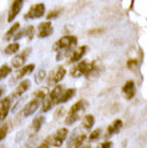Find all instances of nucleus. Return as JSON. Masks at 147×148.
<instances>
[{
  "instance_id": "1",
  "label": "nucleus",
  "mask_w": 147,
  "mask_h": 148,
  "mask_svg": "<svg viewBox=\"0 0 147 148\" xmlns=\"http://www.w3.org/2000/svg\"><path fill=\"white\" fill-rule=\"evenodd\" d=\"M85 107H86V103H85L84 100H81L79 102H76L75 105H72L71 108L69 110V112L66 114L65 123H66V125H72V123H75L80 118L81 114H82Z\"/></svg>"
},
{
  "instance_id": "2",
  "label": "nucleus",
  "mask_w": 147,
  "mask_h": 148,
  "mask_svg": "<svg viewBox=\"0 0 147 148\" xmlns=\"http://www.w3.org/2000/svg\"><path fill=\"white\" fill-rule=\"evenodd\" d=\"M76 44H77V38L76 36L66 35V36H63L60 40H58L54 44V50L59 51V52H63V51L65 52V51L70 50L71 47H74Z\"/></svg>"
},
{
  "instance_id": "3",
  "label": "nucleus",
  "mask_w": 147,
  "mask_h": 148,
  "mask_svg": "<svg viewBox=\"0 0 147 148\" xmlns=\"http://www.w3.org/2000/svg\"><path fill=\"white\" fill-rule=\"evenodd\" d=\"M95 69L93 62H87V61H80L76 66H74L71 70V76L72 77H80V76H86L90 75L91 71Z\"/></svg>"
},
{
  "instance_id": "4",
  "label": "nucleus",
  "mask_w": 147,
  "mask_h": 148,
  "mask_svg": "<svg viewBox=\"0 0 147 148\" xmlns=\"http://www.w3.org/2000/svg\"><path fill=\"white\" fill-rule=\"evenodd\" d=\"M67 134H69L67 128L63 127V128H59L54 134L49 136L46 138V141L50 143V146H52V147H60V146H63V143L65 139H66Z\"/></svg>"
},
{
  "instance_id": "5",
  "label": "nucleus",
  "mask_w": 147,
  "mask_h": 148,
  "mask_svg": "<svg viewBox=\"0 0 147 148\" xmlns=\"http://www.w3.org/2000/svg\"><path fill=\"white\" fill-rule=\"evenodd\" d=\"M66 75V70H65L64 66H59L58 69H55L54 71L50 73L49 76V85L50 86H55L56 84H59Z\"/></svg>"
},
{
  "instance_id": "6",
  "label": "nucleus",
  "mask_w": 147,
  "mask_h": 148,
  "mask_svg": "<svg viewBox=\"0 0 147 148\" xmlns=\"http://www.w3.org/2000/svg\"><path fill=\"white\" fill-rule=\"evenodd\" d=\"M45 14V5L43 3L35 4L30 8V10L27 11V14H25V19H39L44 16Z\"/></svg>"
},
{
  "instance_id": "7",
  "label": "nucleus",
  "mask_w": 147,
  "mask_h": 148,
  "mask_svg": "<svg viewBox=\"0 0 147 148\" xmlns=\"http://www.w3.org/2000/svg\"><path fill=\"white\" fill-rule=\"evenodd\" d=\"M23 5H24V0H14L13 4H11V6H10V10H9L8 21L11 23L16 16H18V14L20 13V10H21Z\"/></svg>"
},
{
  "instance_id": "8",
  "label": "nucleus",
  "mask_w": 147,
  "mask_h": 148,
  "mask_svg": "<svg viewBox=\"0 0 147 148\" xmlns=\"http://www.w3.org/2000/svg\"><path fill=\"white\" fill-rule=\"evenodd\" d=\"M40 103H41V101L38 100V98H34V100H31L29 103H27L25 107H24V110H23V116L24 117H29V116H31L32 113H35L36 110L39 108Z\"/></svg>"
},
{
  "instance_id": "9",
  "label": "nucleus",
  "mask_w": 147,
  "mask_h": 148,
  "mask_svg": "<svg viewBox=\"0 0 147 148\" xmlns=\"http://www.w3.org/2000/svg\"><path fill=\"white\" fill-rule=\"evenodd\" d=\"M52 34V25L50 21H45V23H41L39 24L38 26V35L39 38H47Z\"/></svg>"
},
{
  "instance_id": "10",
  "label": "nucleus",
  "mask_w": 147,
  "mask_h": 148,
  "mask_svg": "<svg viewBox=\"0 0 147 148\" xmlns=\"http://www.w3.org/2000/svg\"><path fill=\"white\" fill-rule=\"evenodd\" d=\"M122 93L126 100H131L133 96L136 95V87H135V82L133 81H127L122 87Z\"/></svg>"
},
{
  "instance_id": "11",
  "label": "nucleus",
  "mask_w": 147,
  "mask_h": 148,
  "mask_svg": "<svg viewBox=\"0 0 147 148\" xmlns=\"http://www.w3.org/2000/svg\"><path fill=\"white\" fill-rule=\"evenodd\" d=\"M122 125H124V123H122L121 120H115L107 127V130H106L105 138H109V137H111V136L116 134L117 132H120V130L122 128Z\"/></svg>"
},
{
  "instance_id": "12",
  "label": "nucleus",
  "mask_w": 147,
  "mask_h": 148,
  "mask_svg": "<svg viewBox=\"0 0 147 148\" xmlns=\"http://www.w3.org/2000/svg\"><path fill=\"white\" fill-rule=\"evenodd\" d=\"M29 52H30V49H27V50L23 51L20 55H16L14 59L11 60V65H13L15 69H20L21 66H24V64H25V60H26L27 55H29Z\"/></svg>"
},
{
  "instance_id": "13",
  "label": "nucleus",
  "mask_w": 147,
  "mask_h": 148,
  "mask_svg": "<svg viewBox=\"0 0 147 148\" xmlns=\"http://www.w3.org/2000/svg\"><path fill=\"white\" fill-rule=\"evenodd\" d=\"M10 103H11L10 98H5V100L0 102V122H3L6 118L8 113L10 111Z\"/></svg>"
},
{
  "instance_id": "14",
  "label": "nucleus",
  "mask_w": 147,
  "mask_h": 148,
  "mask_svg": "<svg viewBox=\"0 0 147 148\" xmlns=\"http://www.w3.org/2000/svg\"><path fill=\"white\" fill-rule=\"evenodd\" d=\"M87 51V47L86 46H79V47H76L75 50H74V52L71 54L70 56V59H69V62H76V61H79L81 57H82L85 55V52Z\"/></svg>"
},
{
  "instance_id": "15",
  "label": "nucleus",
  "mask_w": 147,
  "mask_h": 148,
  "mask_svg": "<svg viewBox=\"0 0 147 148\" xmlns=\"http://www.w3.org/2000/svg\"><path fill=\"white\" fill-rule=\"evenodd\" d=\"M63 92H64V87L61 85H56L54 88H52V91L49 93V98L54 102V105H58V101H59V98H60V96L63 95Z\"/></svg>"
},
{
  "instance_id": "16",
  "label": "nucleus",
  "mask_w": 147,
  "mask_h": 148,
  "mask_svg": "<svg viewBox=\"0 0 147 148\" xmlns=\"http://www.w3.org/2000/svg\"><path fill=\"white\" fill-rule=\"evenodd\" d=\"M29 87H30V80H24V81H21L19 84V86L16 87V90H15V92H14V97H19V96H21L23 93H25L27 90H29Z\"/></svg>"
},
{
  "instance_id": "17",
  "label": "nucleus",
  "mask_w": 147,
  "mask_h": 148,
  "mask_svg": "<svg viewBox=\"0 0 147 148\" xmlns=\"http://www.w3.org/2000/svg\"><path fill=\"white\" fill-rule=\"evenodd\" d=\"M75 93H76V90H75V88H67V90H64L63 95L60 96L59 101H58V105L64 103V102H67L69 100H71Z\"/></svg>"
},
{
  "instance_id": "18",
  "label": "nucleus",
  "mask_w": 147,
  "mask_h": 148,
  "mask_svg": "<svg viewBox=\"0 0 147 148\" xmlns=\"http://www.w3.org/2000/svg\"><path fill=\"white\" fill-rule=\"evenodd\" d=\"M34 64H30V65H26V66H21L20 67V70L18 72L15 73V77L16 79H21V77H24V76H26L27 73H30L32 70H34Z\"/></svg>"
},
{
  "instance_id": "19",
  "label": "nucleus",
  "mask_w": 147,
  "mask_h": 148,
  "mask_svg": "<svg viewBox=\"0 0 147 148\" xmlns=\"http://www.w3.org/2000/svg\"><path fill=\"white\" fill-rule=\"evenodd\" d=\"M95 123V118H93L92 114H86L82 120V128L85 130H91V127Z\"/></svg>"
},
{
  "instance_id": "20",
  "label": "nucleus",
  "mask_w": 147,
  "mask_h": 148,
  "mask_svg": "<svg viewBox=\"0 0 147 148\" xmlns=\"http://www.w3.org/2000/svg\"><path fill=\"white\" fill-rule=\"evenodd\" d=\"M19 27H20V24L19 23H16L14 24L13 26H11L9 29V31L5 34V40H10V39H14V36L16 35V32L19 31Z\"/></svg>"
},
{
  "instance_id": "21",
  "label": "nucleus",
  "mask_w": 147,
  "mask_h": 148,
  "mask_svg": "<svg viewBox=\"0 0 147 148\" xmlns=\"http://www.w3.org/2000/svg\"><path fill=\"white\" fill-rule=\"evenodd\" d=\"M44 121H45V118L43 116H39V117H36L34 121H32V130H34V132H39L40 128H41V126L44 125Z\"/></svg>"
},
{
  "instance_id": "22",
  "label": "nucleus",
  "mask_w": 147,
  "mask_h": 148,
  "mask_svg": "<svg viewBox=\"0 0 147 148\" xmlns=\"http://www.w3.org/2000/svg\"><path fill=\"white\" fill-rule=\"evenodd\" d=\"M86 139V136L85 134H80V136H77V137L74 139V142H72V148H80L81 146L84 145V141Z\"/></svg>"
},
{
  "instance_id": "23",
  "label": "nucleus",
  "mask_w": 147,
  "mask_h": 148,
  "mask_svg": "<svg viewBox=\"0 0 147 148\" xmlns=\"http://www.w3.org/2000/svg\"><path fill=\"white\" fill-rule=\"evenodd\" d=\"M19 46H20V45H19L18 42L10 44L9 46H6V49H5V54H8V55L16 54V52H18V50H19Z\"/></svg>"
},
{
  "instance_id": "24",
  "label": "nucleus",
  "mask_w": 147,
  "mask_h": 148,
  "mask_svg": "<svg viewBox=\"0 0 147 148\" xmlns=\"http://www.w3.org/2000/svg\"><path fill=\"white\" fill-rule=\"evenodd\" d=\"M10 72H11V67L9 66V65H3V66L0 67V80L5 79Z\"/></svg>"
},
{
  "instance_id": "25",
  "label": "nucleus",
  "mask_w": 147,
  "mask_h": 148,
  "mask_svg": "<svg viewBox=\"0 0 147 148\" xmlns=\"http://www.w3.org/2000/svg\"><path fill=\"white\" fill-rule=\"evenodd\" d=\"M8 131H9V127H8L6 125H3L1 127H0V142H1L3 139L6 137Z\"/></svg>"
},
{
  "instance_id": "26",
  "label": "nucleus",
  "mask_w": 147,
  "mask_h": 148,
  "mask_svg": "<svg viewBox=\"0 0 147 148\" xmlns=\"http://www.w3.org/2000/svg\"><path fill=\"white\" fill-rule=\"evenodd\" d=\"M25 35L27 36L29 39H32L35 36V27L34 26H27L25 29Z\"/></svg>"
},
{
  "instance_id": "27",
  "label": "nucleus",
  "mask_w": 147,
  "mask_h": 148,
  "mask_svg": "<svg viewBox=\"0 0 147 148\" xmlns=\"http://www.w3.org/2000/svg\"><path fill=\"white\" fill-rule=\"evenodd\" d=\"M45 77H46V72H45L44 70H40V71L36 73V76H35V81L36 82H41Z\"/></svg>"
},
{
  "instance_id": "28",
  "label": "nucleus",
  "mask_w": 147,
  "mask_h": 148,
  "mask_svg": "<svg viewBox=\"0 0 147 148\" xmlns=\"http://www.w3.org/2000/svg\"><path fill=\"white\" fill-rule=\"evenodd\" d=\"M100 134H101V130H95V131H92V132H91L89 139H90V141H95V139H97L100 137Z\"/></svg>"
},
{
  "instance_id": "29",
  "label": "nucleus",
  "mask_w": 147,
  "mask_h": 148,
  "mask_svg": "<svg viewBox=\"0 0 147 148\" xmlns=\"http://www.w3.org/2000/svg\"><path fill=\"white\" fill-rule=\"evenodd\" d=\"M60 13H61V10H54V11H51V13L47 15V19H54V18H58Z\"/></svg>"
},
{
  "instance_id": "30",
  "label": "nucleus",
  "mask_w": 147,
  "mask_h": 148,
  "mask_svg": "<svg viewBox=\"0 0 147 148\" xmlns=\"http://www.w3.org/2000/svg\"><path fill=\"white\" fill-rule=\"evenodd\" d=\"M112 147V142H110V141H106L104 143H101V145L97 147V148H111Z\"/></svg>"
},
{
  "instance_id": "31",
  "label": "nucleus",
  "mask_w": 147,
  "mask_h": 148,
  "mask_svg": "<svg viewBox=\"0 0 147 148\" xmlns=\"http://www.w3.org/2000/svg\"><path fill=\"white\" fill-rule=\"evenodd\" d=\"M127 65H128V67L131 69V70H135V67L137 66V61H135V60H130L128 62H127Z\"/></svg>"
},
{
  "instance_id": "32",
  "label": "nucleus",
  "mask_w": 147,
  "mask_h": 148,
  "mask_svg": "<svg viewBox=\"0 0 147 148\" xmlns=\"http://www.w3.org/2000/svg\"><path fill=\"white\" fill-rule=\"evenodd\" d=\"M51 146H50V143H49L47 141H46V139H45V141L41 143V145H40L38 148H50Z\"/></svg>"
},
{
  "instance_id": "33",
  "label": "nucleus",
  "mask_w": 147,
  "mask_h": 148,
  "mask_svg": "<svg viewBox=\"0 0 147 148\" xmlns=\"http://www.w3.org/2000/svg\"><path fill=\"white\" fill-rule=\"evenodd\" d=\"M80 148H91V146H89V145H86V146H85V145H82V146H81Z\"/></svg>"
},
{
  "instance_id": "34",
  "label": "nucleus",
  "mask_w": 147,
  "mask_h": 148,
  "mask_svg": "<svg viewBox=\"0 0 147 148\" xmlns=\"http://www.w3.org/2000/svg\"><path fill=\"white\" fill-rule=\"evenodd\" d=\"M1 96H3V90L0 88V100H1Z\"/></svg>"
}]
</instances>
